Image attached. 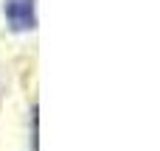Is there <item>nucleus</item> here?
<instances>
[{"mask_svg":"<svg viewBox=\"0 0 160 151\" xmlns=\"http://www.w3.org/2000/svg\"><path fill=\"white\" fill-rule=\"evenodd\" d=\"M3 17L8 31L28 34L37 28V0H3Z\"/></svg>","mask_w":160,"mask_h":151,"instance_id":"f257e3e1","label":"nucleus"},{"mask_svg":"<svg viewBox=\"0 0 160 151\" xmlns=\"http://www.w3.org/2000/svg\"><path fill=\"white\" fill-rule=\"evenodd\" d=\"M31 151H39V118H37V104L31 106Z\"/></svg>","mask_w":160,"mask_h":151,"instance_id":"f03ea898","label":"nucleus"}]
</instances>
